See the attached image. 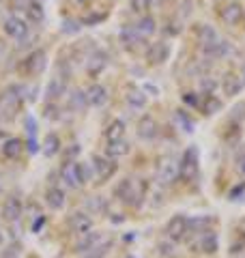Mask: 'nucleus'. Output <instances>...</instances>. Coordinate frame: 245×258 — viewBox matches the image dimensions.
Listing matches in <instances>:
<instances>
[{
  "mask_svg": "<svg viewBox=\"0 0 245 258\" xmlns=\"http://www.w3.org/2000/svg\"><path fill=\"white\" fill-rule=\"evenodd\" d=\"M144 191H146V185L140 179H122L116 187V196L125 205H140L144 198Z\"/></svg>",
  "mask_w": 245,
  "mask_h": 258,
  "instance_id": "f257e3e1",
  "label": "nucleus"
},
{
  "mask_svg": "<svg viewBox=\"0 0 245 258\" xmlns=\"http://www.w3.org/2000/svg\"><path fill=\"white\" fill-rule=\"evenodd\" d=\"M200 172V166H198V149L196 147H187L181 161H178V176L185 181V183H192L196 176Z\"/></svg>",
  "mask_w": 245,
  "mask_h": 258,
  "instance_id": "f03ea898",
  "label": "nucleus"
},
{
  "mask_svg": "<svg viewBox=\"0 0 245 258\" xmlns=\"http://www.w3.org/2000/svg\"><path fill=\"white\" fill-rule=\"evenodd\" d=\"M18 93H20V88L11 86L9 91H5L3 95H0V116L3 118H13L20 112L24 97L18 95Z\"/></svg>",
  "mask_w": 245,
  "mask_h": 258,
  "instance_id": "7ed1b4c3",
  "label": "nucleus"
},
{
  "mask_svg": "<svg viewBox=\"0 0 245 258\" xmlns=\"http://www.w3.org/2000/svg\"><path fill=\"white\" fill-rule=\"evenodd\" d=\"M60 176L63 181L69 185V187H80L82 183L88 179V170L84 164H78V161H67L60 168Z\"/></svg>",
  "mask_w": 245,
  "mask_h": 258,
  "instance_id": "20e7f679",
  "label": "nucleus"
},
{
  "mask_svg": "<svg viewBox=\"0 0 245 258\" xmlns=\"http://www.w3.org/2000/svg\"><path fill=\"white\" fill-rule=\"evenodd\" d=\"M116 168L118 166L114 164V159L101 157V155H95L93 157V172H95L97 183H105L114 172H116Z\"/></svg>",
  "mask_w": 245,
  "mask_h": 258,
  "instance_id": "39448f33",
  "label": "nucleus"
},
{
  "mask_svg": "<svg viewBox=\"0 0 245 258\" xmlns=\"http://www.w3.org/2000/svg\"><path fill=\"white\" fill-rule=\"evenodd\" d=\"M45 64H47V56L43 50H35V52H30L26 56V60L22 62V71L24 74H28V76H39L41 71L45 69Z\"/></svg>",
  "mask_w": 245,
  "mask_h": 258,
  "instance_id": "423d86ee",
  "label": "nucleus"
},
{
  "mask_svg": "<svg viewBox=\"0 0 245 258\" xmlns=\"http://www.w3.org/2000/svg\"><path fill=\"white\" fill-rule=\"evenodd\" d=\"M187 232H190V220H187L185 215H174L166 226V235H168V239H172V241L185 239Z\"/></svg>",
  "mask_w": 245,
  "mask_h": 258,
  "instance_id": "0eeeda50",
  "label": "nucleus"
},
{
  "mask_svg": "<svg viewBox=\"0 0 245 258\" xmlns=\"http://www.w3.org/2000/svg\"><path fill=\"white\" fill-rule=\"evenodd\" d=\"M198 41L202 45L204 54H209L219 43V35H217V30L213 26H209V24H202V26L198 28Z\"/></svg>",
  "mask_w": 245,
  "mask_h": 258,
  "instance_id": "6e6552de",
  "label": "nucleus"
},
{
  "mask_svg": "<svg viewBox=\"0 0 245 258\" xmlns=\"http://www.w3.org/2000/svg\"><path fill=\"white\" fill-rule=\"evenodd\" d=\"M99 241H101V235L99 232H84V235H80L78 241H76V252L80 254H88L91 249H95L97 245H99Z\"/></svg>",
  "mask_w": 245,
  "mask_h": 258,
  "instance_id": "1a4fd4ad",
  "label": "nucleus"
},
{
  "mask_svg": "<svg viewBox=\"0 0 245 258\" xmlns=\"http://www.w3.org/2000/svg\"><path fill=\"white\" fill-rule=\"evenodd\" d=\"M157 134H159V129H157V123H155V118H153V116H142L140 123H138V138L149 142V140H153Z\"/></svg>",
  "mask_w": 245,
  "mask_h": 258,
  "instance_id": "9d476101",
  "label": "nucleus"
},
{
  "mask_svg": "<svg viewBox=\"0 0 245 258\" xmlns=\"http://www.w3.org/2000/svg\"><path fill=\"white\" fill-rule=\"evenodd\" d=\"M5 32H7L9 37H13V39H22V37L28 32V26H26V22H24V20L11 15V18L5 20Z\"/></svg>",
  "mask_w": 245,
  "mask_h": 258,
  "instance_id": "9b49d317",
  "label": "nucleus"
},
{
  "mask_svg": "<svg viewBox=\"0 0 245 258\" xmlns=\"http://www.w3.org/2000/svg\"><path fill=\"white\" fill-rule=\"evenodd\" d=\"M84 95H86V103L88 106H93V108H99V106H103V103L108 101V91H105L101 84H93Z\"/></svg>",
  "mask_w": 245,
  "mask_h": 258,
  "instance_id": "f8f14e48",
  "label": "nucleus"
},
{
  "mask_svg": "<svg viewBox=\"0 0 245 258\" xmlns=\"http://www.w3.org/2000/svg\"><path fill=\"white\" fill-rule=\"evenodd\" d=\"M69 228L73 232H78V235H84V232H88V230L93 228V220L86 213H71V217H69Z\"/></svg>",
  "mask_w": 245,
  "mask_h": 258,
  "instance_id": "ddd939ff",
  "label": "nucleus"
},
{
  "mask_svg": "<svg viewBox=\"0 0 245 258\" xmlns=\"http://www.w3.org/2000/svg\"><path fill=\"white\" fill-rule=\"evenodd\" d=\"M222 20L228 24V26H236L243 20V7L239 3H230L222 9Z\"/></svg>",
  "mask_w": 245,
  "mask_h": 258,
  "instance_id": "4468645a",
  "label": "nucleus"
},
{
  "mask_svg": "<svg viewBox=\"0 0 245 258\" xmlns=\"http://www.w3.org/2000/svg\"><path fill=\"white\" fill-rule=\"evenodd\" d=\"M20 215H22V203L18 198H9L3 205V217L7 222H18Z\"/></svg>",
  "mask_w": 245,
  "mask_h": 258,
  "instance_id": "2eb2a0df",
  "label": "nucleus"
},
{
  "mask_svg": "<svg viewBox=\"0 0 245 258\" xmlns=\"http://www.w3.org/2000/svg\"><path fill=\"white\" fill-rule=\"evenodd\" d=\"M168 54H170V47H168V43H163V41L153 43V45L149 47V52H146V56H149V60H151L153 64L163 62V60L168 58Z\"/></svg>",
  "mask_w": 245,
  "mask_h": 258,
  "instance_id": "dca6fc26",
  "label": "nucleus"
},
{
  "mask_svg": "<svg viewBox=\"0 0 245 258\" xmlns=\"http://www.w3.org/2000/svg\"><path fill=\"white\" fill-rule=\"evenodd\" d=\"M174 176H178V164H172V161H166V164L159 166V172H157V179L159 183H172Z\"/></svg>",
  "mask_w": 245,
  "mask_h": 258,
  "instance_id": "f3484780",
  "label": "nucleus"
},
{
  "mask_svg": "<svg viewBox=\"0 0 245 258\" xmlns=\"http://www.w3.org/2000/svg\"><path fill=\"white\" fill-rule=\"evenodd\" d=\"M22 151H24V142L20 138H9L3 147L5 157H9V159H18L22 155Z\"/></svg>",
  "mask_w": 245,
  "mask_h": 258,
  "instance_id": "a211bd4d",
  "label": "nucleus"
},
{
  "mask_svg": "<svg viewBox=\"0 0 245 258\" xmlns=\"http://www.w3.org/2000/svg\"><path fill=\"white\" fill-rule=\"evenodd\" d=\"M217 245H219V241H217L215 232L204 230V235L200 237V249L202 252L204 254H213V252H217Z\"/></svg>",
  "mask_w": 245,
  "mask_h": 258,
  "instance_id": "6ab92c4d",
  "label": "nucleus"
},
{
  "mask_svg": "<svg viewBox=\"0 0 245 258\" xmlns=\"http://www.w3.org/2000/svg\"><path fill=\"white\" fill-rule=\"evenodd\" d=\"M45 203L52 209H63L65 207V194L60 187H50L45 191Z\"/></svg>",
  "mask_w": 245,
  "mask_h": 258,
  "instance_id": "aec40b11",
  "label": "nucleus"
},
{
  "mask_svg": "<svg viewBox=\"0 0 245 258\" xmlns=\"http://www.w3.org/2000/svg\"><path fill=\"white\" fill-rule=\"evenodd\" d=\"M120 41H122V45H125V47H132V50H134V47L142 41V35L136 28H122L120 30Z\"/></svg>",
  "mask_w": 245,
  "mask_h": 258,
  "instance_id": "412c9836",
  "label": "nucleus"
},
{
  "mask_svg": "<svg viewBox=\"0 0 245 258\" xmlns=\"http://www.w3.org/2000/svg\"><path fill=\"white\" fill-rule=\"evenodd\" d=\"M222 86H224V93L232 97V95H239V93H241V88H243V82H241V78H236L234 74H228V76L224 78Z\"/></svg>",
  "mask_w": 245,
  "mask_h": 258,
  "instance_id": "4be33fe9",
  "label": "nucleus"
},
{
  "mask_svg": "<svg viewBox=\"0 0 245 258\" xmlns=\"http://www.w3.org/2000/svg\"><path fill=\"white\" fill-rule=\"evenodd\" d=\"M122 134H125V123H122V120H112L108 125V129H105V138H108V142L122 140Z\"/></svg>",
  "mask_w": 245,
  "mask_h": 258,
  "instance_id": "5701e85b",
  "label": "nucleus"
},
{
  "mask_svg": "<svg viewBox=\"0 0 245 258\" xmlns=\"http://www.w3.org/2000/svg\"><path fill=\"white\" fill-rule=\"evenodd\" d=\"M129 153V144L125 140H112L108 142V155L114 159V157H122Z\"/></svg>",
  "mask_w": 245,
  "mask_h": 258,
  "instance_id": "b1692460",
  "label": "nucleus"
},
{
  "mask_svg": "<svg viewBox=\"0 0 245 258\" xmlns=\"http://www.w3.org/2000/svg\"><path fill=\"white\" fill-rule=\"evenodd\" d=\"M26 15H28V20L30 22H35V24H39V22H43V18H45V13H43V7H41L39 3H28L26 5Z\"/></svg>",
  "mask_w": 245,
  "mask_h": 258,
  "instance_id": "393cba45",
  "label": "nucleus"
},
{
  "mask_svg": "<svg viewBox=\"0 0 245 258\" xmlns=\"http://www.w3.org/2000/svg\"><path fill=\"white\" fill-rule=\"evenodd\" d=\"M58 149H60V140L56 138L54 134H47L45 140H43V153H45L47 157H52V155H56V153H58Z\"/></svg>",
  "mask_w": 245,
  "mask_h": 258,
  "instance_id": "a878e982",
  "label": "nucleus"
},
{
  "mask_svg": "<svg viewBox=\"0 0 245 258\" xmlns=\"http://www.w3.org/2000/svg\"><path fill=\"white\" fill-rule=\"evenodd\" d=\"M67 91V86H65V80H58V78H54L50 86H47V99H58V97Z\"/></svg>",
  "mask_w": 245,
  "mask_h": 258,
  "instance_id": "bb28decb",
  "label": "nucleus"
},
{
  "mask_svg": "<svg viewBox=\"0 0 245 258\" xmlns=\"http://www.w3.org/2000/svg\"><path fill=\"white\" fill-rule=\"evenodd\" d=\"M88 106L86 103V95L84 93H80V91H73L71 95H69V108L71 110H76V112H82Z\"/></svg>",
  "mask_w": 245,
  "mask_h": 258,
  "instance_id": "cd10ccee",
  "label": "nucleus"
},
{
  "mask_svg": "<svg viewBox=\"0 0 245 258\" xmlns=\"http://www.w3.org/2000/svg\"><path fill=\"white\" fill-rule=\"evenodd\" d=\"M127 103L136 110H142L146 106V95H142L140 91H129L127 93Z\"/></svg>",
  "mask_w": 245,
  "mask_h": 258,
  "instance_id": "c85d7f7f",
  "label": "nucleus"
},
{
  "mask_svg": "<svg viewBox=\"0 0 245 258\" xmlns=\"http://www.w3.org/2000/svg\"><path fill=\"white\" fill-rule=\"evenodd\" d=\"M136 30L140 32L142 37H149V35H153V32H155V20H153V18H149V15H146V18H142L140 22H138Z\"/></svg>",
  "mask_w": 245,
  "mask_h": 258,
  "instance_id": "c756f323",
  "label": "nucleus"
},
{
  "mask_svg": "<svg viewBox=\"0 0 245 258\" xmlns=\"http://www.w3.org/2000/svg\"><path fill=\"white\" fill-rule=\"evenodd\" d=\"M222 108V103H219L213 95H204V101H202V112L204 114H213L215 110Z\"/></svg>",
  "mask_w": 245,
  "mask_h": 258,
  "instance_id": "7c9ffc66",
  "label": "nucleus"
},
{
  "mask_svg": "<svg viewBox=\"0 0 245 258\" xmlns=\"http://www.w3.org/2000/svg\"><path fill=\"white\" fill-rule=\"evenodd\" d=\"M176 120H178V125H183V129H185L187 134H192V132H194V125H192V120L187 118L185 112L178 110V112H176Z\"/></svg>",
  "mask_w": 245,
  "mask_h": 258,
  "instance_id": "2f4dec72",
  "label": "nucleus"
},
{
  "mask_svg": "<svg viewBox=\"0 0 245 258\" xmlns=\"http://www.w3.org/2000/svg\"><path fill=\"white\" fill-rule=\"evenodd\" d=\"M132 9L136 13H144L146 9H151V0H132Z\"/></svg>",
  "mask_w": 245,
  "mask_h": 258,
  "instance_id": "473e14b6",
  "label": "nucleus"
},
{
  "mask_svg": "<svg viewBox=\"0 0 245 258\" xmlns=\"http://www.w3.org/2000/svg\"><path fill=\"white\" fill-rule=\"evenodd\" d=\"M185 101L190 103V106H194V108H202V99H200V97H196V93H187Z\"/></svg>",
  "mask_w": 245,
  "mask_h": 258,
  "instance_id": "72a5a7b5",
  "label": "nucleus"
},
{
  "mask_svg": "<svg viewBox=\"0 0 245 258\" xmlns=\"http://www.w3.org/2000/svg\"><path fill=\"white\" fill-rule=\"evenodd\" d=\"M88 209H91V211H103V200L101 198H95V200H88Z\"/></svg>",
  "mask_w": 245,
  "mask_h": 258,
  "instance_id": "f704fd0d",
  "label": "nucleus"
},
{
  "mask_svg": "<svg viewBox=\"0 0 245 258\" xmlns=\"http://www.w3.org/2000/svg\"><path fill=\"white\" fill-rule=\"evenodd\" d=\"M239 168H241V172L245 174V155L241 157V161H239Z\"/></svg>",
  "mask_w": 245,
  "mask_h": 258,
  "instance_id": "c9c22d12",
  "label": "nucleus"
},
{
  "mask_svg": "<svg viewBox=\"0 0 245 258\" xmlns=\"http://www.w3.org/2000/svg\"><path fill=\"white\" fill-rule=\"evenodd\" d=\"M3 241H5V239H3V232H0V245H3Z\"/></svg>",
  "mask_w": 245,
  "mask_h": 258,
  "instance_id": "e433bc0d",
  "label": "nucleus"
},
{
  "mask_svg": "<svg viewBox=\"0 0 245 258\" xmlns=\"http://www.w3.org/2000/svg\"><path fill=\"white\" fill-rule=\"evenodd\" d=\"M0 138H3V132H0Z\"/></svg>",
  "mask_w": 245,
  "mask_h": 258,
  "instance_id": "4c0bfd02",
  "label": "nucleus"
}]
</instances>
